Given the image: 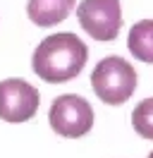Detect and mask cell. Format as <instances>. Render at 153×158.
I'll list each match as a JSON object with an SVG mask.
<instances>
[{"instance_id": "obj_1", "label": "cell", "mask_w": 153, "mask_h": 158, "mask_svg": "<svg viewBox=\"0 0 153 158\" xmlns=\"http://www.w3.org/2000/svg\"><path fill=\"white\" fill-rule=\"evenodd\" d=\"M89 48L72 31L50 34L41 41L34 50L31 67L38 77L48 84H62L74 79L86 67Z\"/></svg>"}, {"instance_id": "obj_2", "label": "cell", "mask_w": 153, "mask_h": 158, "mask_svg": "<svg viewBox=\"0 0 153 158\" xmlns=\"http://www.w3.org/2000/svg\"><path fill=\"white\" fill-rule=\"evenodd\" d=\"M139 84L136 69L120 55L103 58L91 72V86L96 96L108 106H122L132 98Z\"/></svg>"}, {"instance_id": "obj_3", "label": "cell", "mask_w": 153, "mask_h": 158, "mask_svg": "<svg viewBox=\"0 0 153 158\" xmlns=\"http://www.w3.org/2000/svg\"><path fill=\"white\" fill-rule=\"evenodd\" d=\"M48 122L55 134L67 139H79L93 127V108L84 96L62 94L50 103Z\"/></svg>"}, {"instance_id": "obj_4", "label": "cell", "mask_w": 153, "mask_h": 158, "mask_svg": "<svg viewBox=\"0 0 153 158\" xmlns=\"http://www.w3.org/2000/svg\"><path fill=\"white\" fill-rule=\"evenodd\" d=\"M76 17L91 39L113 41L122 27V5L120 0H81Z\"/></svg>"}, {"instance_id": "obj_5", "label": "cell", "mask_w": 153, "mask_h": 158, "mask_svg": "<svg viewBox=\"0 0 153 158\" xmlns=\"http://www.w3.org/2000/svg\"><path fill=\"white\" fill-rule=\"evenodd\" d=\"M41 94L24 79H2L0 81V120L5 122H27L36 115Z\"/></svg>"}, {"instance_id": "obj_6", "label": "cell", "mask_w": 153, "mask_h": 158, "mask_svg": "<svg viewBox=\"0 0 153 158\" xmlns=\"http://www.w3.org/2000/svg\"><path fill=\"white\" fill-rule=\"evenodd\" d=\"M74 10V0H29L27 15L36 27H55Z\"/></svg>"}, {"instance_id": "obj_7", "label": "cell", "mask_w": 153, "mask_h": 158, "mask_svg": "<svg viewBox=\"0 0 153 158\" xmlns=\"http://www.w3.org/2000/svg\"><path fill=\"white\" fill-rule=\"evenodd\" d=\"M127 48L136 60L153 65V19H141L129 29Z\"/></svg>"}, {"instance_id": "obj_8", "label": "cell", "mask_w": 153, "mask_h": 158, "mask_svg": "<svg viewBox=\"0 0 153 158\" xmlns=\"http://www.w3.org/2000/svg\"><path fill=\"white\" fill-rule=\"evenodd\" d=\"M132 127L143 139H153V98H143L132 110Z\"/></svg>"}, {"instance_id": "obj_9", "label": "cell", "mask_w": 153, "mask_h": 158, "mask_svg": "<svg viewBox=\"0 0 153 158\" xmlns=\"http://www.w3.org/2000/svg\"><path fill=\"white\" fill-rule=\"evenodd\" d=\"M148 158H153V151H151V153H148Z\"/></svg>"}]
</instances>
